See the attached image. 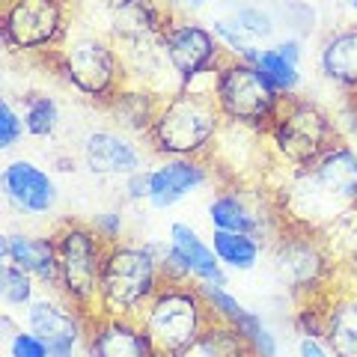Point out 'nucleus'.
I'll use <instances>...</instances> for the list:
<instances>
[{"instance_id": "obj_1", "label": "nucleus", "mask_w": 357, "mask_h": 357, "mask_svg": "<svg viewBox=\"0 0 357 357\" xmlns=\"http://www.w3.org/2000/svg\"><path fill=\"white\" fill-rule=\"evenodd\" d=\"M351 206H357V149L349 143H333L310 167L289 170L283 220L321 232Z\"/></svg>"}, {"instance_id": "obj_2", "label": "nucleus", "mask_w": 357, "mask_h": 357, "mask_svg": "<svg viewBox=\"0 0 357 357\" xmlns=\"http://www.w3.org/2000/svg\"><path fill=\"white\" fill-rule=\"evenodd\" d=\"M223 126L227 119L220 114L215 93L178 86L176 93L161 98L158 116L146 134L149 152L161 158H208Z\"/></svg>"}, {"instance_id": "obj_3", "label": "nucleus", "mask_w": 357, "mask_h": 357, "mask_svg": "<svg viewBox=\"0 0 357 357\" xmlns=\"http://www.w3.org/2000/svg\"><path fill=\"white\" fill-rule=\"evenodd\" d=\"M164 241H119L110 244L98 280V301L93 316L140 319L155 292L164 286L161 271Z\"/></svg>"}, {"instance_id": "obj_4", "label": "nucleus", "mask_w": 357, "mask_h": 357, "mask_svg": "<svg viewBox=\"0 0 357 357\" xmlns=\"http://www.w3.org/2000/svg\"><path fill=\"white\" fill-rule=\"evenodd\" d=\"M211 321L215 316H211L199 286L176 280H167L140 316L155 357H188L203 340Z\"/></svg>"}, {"instance_id": "obj_5", "label": "nucleus", "mask_w": 357, "mask_h": 357, "mask_svg": "<svg viewBox=\"0 0 357 357\" xmlns=\"http://www.w3.org/2000/svg\"><path fill=\"white\" fill-rule=\"evenodd\" d=\"M48 60L54 63L66 86L98 105H107L128 84L122 54L114 36H105V33H69L60 48L48 54Z\"/></svg>"}, {"instance_id": "obj_6", "label": "nucleus", "mask_w": 357, "mask_h": 357, "mask_svg": "<svg viewBox=\"0 0 357 357\" xmlns=\"http://www.w3.org/2000/svg\"><path fill=\"white\" fill-rule=\"evenodd\" d=\"M265 137L271 143V152L277 155V161L286 164L289 170L310 167L333 143H340L337 122L331 119L325 107H319L304 96L280 98L271 126L265 128Z\"/></svg>"}, {"instance_id": "obj_7", "label": "nucleus", "mask_w": 357, "mask_h": 357, "mask_svg": "<svg viewBox=\"0 0 357 357\" xmlns=\"http://www.w3.org/2000/svg\"><path fill=\"white\" fill-rule=\"evenodd\" d=\"M57 241V259H60V286L57 292L72 301L86 316L96 312L98 301V280L110 244L93 229V223L84 220H63L54 229Z\"/></svg>"}, {"instance_id": "obj_8", "label": "nucleus", "mask_w": 357, "mask_h": 357, "mask_svg": "<svg viewBox=\"0 0 357 357\" xmlns=\"http://www.w3.org/2000/svg\"><path fill=\"white\" fill-rule=\"evenodd\" d=\"M161 51L167 69L176 75L178 86L208 89L215 93V75L220 63L229 57L218 42L215 30L191 18H173L161 33Z\"/></svg>"}, {"instance_id": "obj_9", "label": "nucleus", "mask_w": 357, "mask_h": 357, "mask_svg": "<svg viewBox=\"0 0 357 357\" xmlns=\"http://www.w3.org/2000/svg\"><path fill=\"white\" fill-rule=\"evenodd\" d=\"M215 98L229 126L253 128L262 134L271 126L277 105H280V96L271 89L262 72L238 57H227L220 63L215 75Z\"/></svg>"}, {"instance_id": "obj_10", "label": "nucleus", "mask_w": 357, "mask_h": 357, "mask_svg": "<svg viewBox=\"0 0 357 357\" xmlns=\"http://www.w3.org/2000/svg\"><path fill=\"white\" fill-rule=\"evenodd\" d=\"M0 33L9 51L51 54L72 33L69 0H3Z\"/></svg>"}, {"instance_id": "obj_11", "label": "nucleus", "mask_w": 357, "mask_h": 357, "mask_svg": "<svg viewBox=\"0 0 357 357\" xmlns=\"http://www.w3.org/2000/svg\"><path fill=\"white\" fill-rule=\"evenodd\" d=\"M274 268L295 295H312V289L328 280L333 262L316 229L283 220L274 236Z\"/></svg>"}, {"instance_id": "obj_12", "label": "nucleus", "mask_w": 357, "mask_h": 357, "mask_svg": "<svg viewBox=\"0 0 357 357\" xmlns=\"http://www.w3.org/2000/svg\"><path fill=\"white\" fill-rule=\"evenodd\" d=\"M161 271L164 283H218L229 286L227 268L218 259L211 241L203 238L199 232L185 220H173L167 229V241L161 250Z\"/></svg>"}, {"instance_id": "obj_13", "label": "nucleus", "mask_w": 357, "mask_h": 357, "mask_svg": "<svg viewBox=\"0 0 357 357\" xmlns=\"http://www.w3.org/2000/svg\"><path fill=\"white\" fill-rule=\"evenodd\" d=\"M86 312L51 289L45 295H36V301L24 310V328L48 342V357H77L81 345L86 342Z\"/></svg>"}, {"instance_id": "obj_14", "label": "nucleus", "mask_w": 357, "mask_h": 357, "mask_svg": "<svg viewBox=\"0 0 357 357\" xmlns=\"http://www.w3.org/2000/svg\"><path fill=\"white\" fill-rule=\"evenodd\" d=\"M0 191L9 208L24 218H45L57 206V182L54 176L30 158H15L0 173Z\"/></svg>"}, {"instance_id": "obj_15", "label": "nucleus", "mask_w": 357, "mask_h": 357, "mask_svg": "<svg viewBox=\"0 0 357 357\" xmlns=\"http://www.w3.org/2000/svg\"><path fill=\"white\" fill-rule=\"evenodd\" d=\"M81 158H84V167L93 176L126 178L131 173L143 170L146 152L140 149V143L134 134L114 126V128L89 131L81 143Z\"/></svg>"}, {"instance_id": "obj_16", "label": "nucleus", "mask_w": 357, "mask_h": 357, "mask_svg": "<svg viewBox=\"0 0 357 357\" xmlns=\"http://www.w3.org/2000/svg\"><path fill=\"white\" fill-rule=\"evenodd\" d=\"M86 357H155V349L140 319L126 316H89Z\"/></svg>"}, {"instance_id": "obj_17", "label": "nucleus", "mask_w": 357, "mask_h": 357, "mask_svg": "<svg viewBox=\"0 0 357 357\" xmlns=\"http://www.w3.org/2000/svg\"><path fill=\"white\" fill-rule=\"evenodd\" d=\"M149 206L155 211H167L197 194L199 188H206L211 182V167L206 158H161L155 167H149Z\"/></svg>"}, {"instance_id": "obj_18", "label": "nucleus", "mask_w": 357, "mask_h": 357, "mask_svg": "<svg viewBox=\"0 0 357 357\" xmlns=\"http://www.w3.org/2000/svg\"><path fill=\"white\" fill-rule=\"evenodd\" d=\"M208 223L211 229H227V232H250V236H277L280 232V223L271 220L265 215V208L256 203V199L244 191V188H227L211 197L208 203Z\"/></svg>"}, {"instance_id": "obj_19", "label": "nucleus", "mask_w": 357, "mask_h": 357, "mask_svg": "<svg viewBox=\"0 0 357 357\" xmlns=\"http://www.w3.org/2000/svg\"><path fill=\"white\" fill-rule=\"evenodd\" d=\"M0 256L3 262L24 268L39 280V286L57 292L60 286V259L54 236H36V232H6L0 238Z\"/></svg>"}, {"instance_id": "obj_20", "label": "nucleus", "mask_w": 357, "mask_h": 357, "mask_svg": "<svg viewBox=\"0 0 357 357\" xmlns=\"http://www.w3.org/2000/svg\"><path fill=\"white\" fill-rule=\"evenodd\" d=\"M161 98L155 89L149 86H122L119 93L110 98L105 105V110L110 114V122H114L116 128L134 134V137H146L152 131V122L158 116V107H161Z\"/></svg>"}, {"instance_id": "obj_21", "label": "nucleus", "mask_w": 357, "mask_h": 357, "mask_svg": "<svg viewBox=\"0 0 357 357\" xmlns=\"http://www.w3.org/2000/svg\"><path fill=\"white\" fill-rule=\"evenodd\" d=\"M325 342L337 357H357V286H345L325 301Z\"/></svg>"}, {"instance_id": "obj_22", "label": "nucleus", "mask_w": 357, "mask_h": 357, "mask_svg": "<svg viewBox=\"0 0 357 357\" xmlns=\"http://www.w3.org/2000/svg\"><path fill=\"white\" fill-rule=\"evenodd\" d=\"M319 72L357 96V24L331 33L319 51Z\"/></svg>"}, {"instance_id": "obj_23", "label": "nucleus", "mask_w": 357, "mask_h": 357, "mask_svg": "<svg viewBox=\"0 0 357 357\" xmlns=\"http://www.w3.org/2000/svg\"><path fill=\"white\" fill-rule=\"evenodd\" d=\"M211 248H215L218 259L223 262V268L236 274H248L256 271L262 262L265 253V241L259 236H250V232H227V229H211Z\"/></svg>"}, {"instance_id": "obj_24", "label": "nucleus", "mask_w": 357, "mask_h": 357, "mask_svg": "<svg viewBox=\"0 0 357 357\" xmlns=\"http://www.w3.org/2000/svg\"><path fill=\"white\" fill-rule=\"evenodd\" d=\"M244 60L253 63L256 69L262 72V77L271 84V89L280 98L298 96V89H301V66L289 63L277 48H256Z\"/></svg>"}, {"instance_id": "obj_25", "label": "nucleus", "mask_w": 357, "mask_h": 357, "mask_svg": "<svg viewBox=\"0 0 357 357\" xmlns=\"http://www.w3.org/2000/svg\"><path fill=\"white\" fill-rule=\"evenodd\" d=\"M188 357H253L248 342H244V337L229 328L227 321H211V325L206 328L203 340L197 342V349L188 354Z\"/></svg>"}, {"instance_id": "obj_26", "label": "nucleus", "mask_w": 357, "mask_h": 357, "mask_svg": "<svg viewBox=\"0 0 357 357\" xmlns=\"http://www.w3.org/2000/svg\"><path fill=\"white\" fill-rule=\"evenodd\" d=\"M21 114H24V126L30 137H54L60 128V102L48 93H30L21 102Z\"/></svg>"}, {"instance_id": "obj_27", "label": "nucleus", "mask_w": 357, "mask_h": 357, "mask_svg": "<svg viewBox=\"0 0 357 357\" xmlns=\"http://www.w3.org/2000/svg\"><path fill=\"white\" fill-rule=\"evenodd\" d=\"M229 328H236L241 333L253 357H280V342H277V333L271 331V325H268L259 312H253V310L244 307L241 316L232 321Z\"/></svg>"}, {"instance_id": "obj_28", "label": "nucleus", "mask_w": 357, "mask_h": 357, "mask_svg": "<svg viewBox=\"0 0 357 357\" xmlns=\"http://www.w3.org/2000/svg\"><path fill=\"white\" fill-rule=\"evenodd\" d=\"M36 277L13 262H3V268H0V301L6 310H27L36 301Z\"/></svg>"}, {"instance_id": "obj_29", "label": "nucleus", "mask_w": 357, "mask_h": 357, "mask_svg": "<svg viewBox=\"0 0 357 357\" xmlns=\"http://www.w3.org/2000/svg\"><path fill=\"white\" fill-rule=\"evenodd\" d=\"M211 30H215L218 42L223 45V51H227L229 57L244 60L250 51L259 48V45H256V39L248 36V33L238 27V21H236V18H218V21H211Z\"/></svg>"}, {"instance_id": "obj_30", "label": "nucleus", "mask_w": 357, "mask_h": 357, "mask_svg": "<svg viewBox=\"0 0 357 357\" xmlns=\"http://www.w3.org/2000/svg\"><path fill=\"white\" fill-rule=\"evenodd\" d=\"M24 134H27L24 114L13 105V98H0V149L3 152L15 149Z\"/></svg>"}, {"instance_id": "obj_31", "label": "nucleus", "mask_w": 357, "mask_h": 357, "mask_svg": "<svg viewBox=\"0 0 357 357\" xmlns=\"http://www.w3.org/2000/svg\"><path fill=\"white\" fill-rule=\"evenodd\" d=\"M232 18H236L238 27L248 33V36H253V39H268L274 33V18L268 15L265 9H259V6H241Z\"/></svg>"}, {"instance_id": "obj_32", "label": "nucleus", "mask_w": 357, "mask_h": 357, "mask_svg": "<svg viewBox=\"0 0 357 357\" xmlns=\"http://www.w3.org/2000/svg\"><path fill=\"white\" fill-rule=\"evenodd\" d=\"M89 223H93V229L107 244L126 241V215H122V208H105V211H98V215L89 220Z\"/></svg>"}, {"instance_id": "obj_33", "label": "nucleus", "mask_w": 357, "mask_h": 357, "mask_svg": "<svg viewBox=\"0 0 357 357\" xmlns=\"http://www.w3.org/2000/svg\"><path fill=\"white\" fill-rule=\"evenodd\" d=\"M9 357H48V342L30 328H18L9 337Z\"/></svg>"}, {"instance_id": "obj_34", "label": "nucleus", "mask_w": 357, "mask_h": 357, "mask_svg": "<svg viewBox=\"0 0 357 357\" xmlns=\"http://www.w3.org/2000/svg\"><path fill=\"white\" fill-rule=\"evenodd\" d=\"M152 194V178H149V167L126 176V199L128 203H149Z\"/></svg>"}, {"instance_id": "obj_35", "label": "nucleus", "mask_w": 357, "mask_h": 357, "mask_svg": "<svg viewBox=\"0 0 357 357\" xmlns=\"http://www.w3.org/2000/svg\"><path fill=\"white\" fill-rule=\"evenodd\" d=\"M295 354L298 357H337L325 340H316V337H298Z\"/></svg>"}, {"instance_id": "obj_36", "label": "nucleus", "mask_w": 357, "mask_h": 357, "mask_svg": "<svg viewBox=\"0 0 357 357\" xmlns=\"http://www.w3.org/2000/svg\"><path fill=\"white\" fill-rule=\"evenodd\" d=\"M274 48L280 51L289 63H295V66H301V60H304V48H301L298 39H283V42H277Z\"/></svg>"}, {"instance_id": "obj_37", "label": "nucleus", "mask_w": 357, "mask_h": 357, "mask_svg": "<svg viewBox=\"0 0 357 357\" xmlns=\"http://www.w3.org/2000/svg\"><path fill=\"white\" fill-rule=\"evenodd\" d=\"M182 3H185V9H191V13H199L208 0H182Z\"/></svg>"}, {"instance_id": "obj_38", "label": "nucleus", "mask_w": 357, "mask_h": 357, "mask_svg": "<svg viewBox=\"0 0 357 357\" xmlns=\"http://www.w3.org/2000/svg\"><path fill=\"white\" fill-rule=\"evenodd\" d=\"M158 3H161V6H167V9H173L176 3H182V0H158Z\"/></svg>"}, {"instance_id": "obj_39", "label": "nucleus", "mask_w": 357, "mask_h": 357, "mask_svg": "<svg viewBox=\"0 0 357 357\" xmlns=\"http://www.w3.org/2000/svg\"><path fill=\"white\" fill-rule=\"evenodd\" d=\"M345 6H349V9H351V13L357 15V0H345Z\"/></svg>"}, {"instance_id": "obj_40", "label": "nucleus", "mask_w": 357, "mask_h": 357, "mask_svg": "<svg viewBox=\"0 0 357 357\" xmlns=\"http://www.w3.org/2000/svg\"><path fill=\"white\" fill-rule=\"evenodd\" d=\"M69 3H72V0H69Z\"/></svg>"}]
</instances>
